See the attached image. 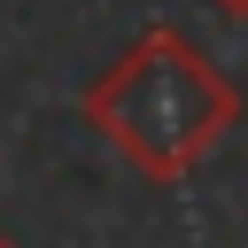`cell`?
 Returning <instances> with one entry per match:
<instances>
[{
    "instance_id": "1",
    "label": "cell",
    "mask_w": 248,
    "mask_h": 248,
    "mask_svg": "<svg viewBox=\"0 0 248 248\" xmlns=\"http://www.w3.org/2000/svg\"><path fill=\"white\" fill-rule=\"evenodd\" d=\"M78 116L147 178H186L232 124H240V85L178 31V23H147L85 93Z\"/></svg>"
},
{
    "instance_id": "2",
    "label": "cell",
    "mask_w": 248,
    "mask_h": 248,
    "mask_svg": "<svg viewBox=\"0 0 248 248\" xmlns=\"http://www.w3.org/2000/svg\"><path fill=\"white\" fill-rule=\"evenodd\" d=\"M209 8H225V16H248V0H209Z\"/></svg>"
},
{
    "instance_id": "3",
    "label": "cell",
    "mask_w": 248,
    "mask_h": 248,
    "mask_svg": "<svg viewBox=\"0 0 248 248\" xmlns=\"http://www.w3.org/2000/svg\"><path fill=\"white\" fill-rule=\"evenodd\" d=\"M0 248H8V232H0Z\"/></svg>"
}]
</instances>
